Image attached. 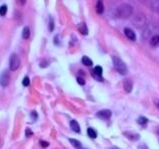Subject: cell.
Here are the masks:
<instances>
[{"label": "cell", "mask_w": 159, "mask_h": 149, "mask_svg": "<svg viewBox=\"0 0 159 149\" xmlns=\"http://www.w3.org/2000/svg\"><path fill=\"white\" fill-rule=\"evenodd\" d=\"M58 37H59V35H55V44H58V45H59V41H58Z\"/></svg>", "instance_id": "cell-27"}, {"label": "cell", "mask_w": 159, "mask_h": 149, "mask_svg": "<svg viewBox=\"0 0 159 149\" xmlns=\"http://www.w3.org/2000/svg\"><path fill=\"white\" fill-rule=\"evenodd\" d=\"M6 12H7V6H6L5 4L0 6V15L4 16L6 14Z\"/></svg>", "instance_id": "cell-21"}, {"label": "cell", "mask_w": 159, "mask_h": 149, "mask_svg": "<svg viewBox=\"0 0 159 149\" xmlns=\"http://www.w3.org/2000/svg\"><path fill=\"white\" fill-rule=\"evenodd\" d=\"M156 103H157V107L159 108V103H158V102H156Z\"/></svg>", "instance_id": "cell-29"}, {"label": "cell", "mask_w": 159, "mask_h": 149, "mask_svg": "<svg viewBox=\"0 0 159 149\" xmlns=\"http://www.w3.org/2000/svg\"><path fill=\"white\" fill-rule=\"evenodd\" d=\"M82 62H83V65L86 66V67H92L93 66L92 59L89 57H87V55H85V57L82 58Z\"/></svg>", "instance_id": "cell-17"}, {"label": "cell", "mask_w": 159, "mask_h": 149, "mask_svg": "<svg viewBox=\"0 0 159 149\" xmlns=\"http://www.w3.org/2000/svg\"><path fill=\"white\" fill-rule=\"evenodd\" d=\"M132 13H133V7L128 4V3H122L116 8L115 10V16L118 18H129L131 17Z\"/></svg>", "instance_id": "cell-1"}, {"label": "cell", "mask_w": 159, "mask_h": 149, "mask_svg": "<svg viewBox=\"0 0 159 149\" xmlns=\"http://www.w3.org/2000/svg\"><path fill=\"white\" fill-rule=\"evenodd\" d=\"M9 82H10V73H9V69H4L0 75V85L5 88L8 86Z\"/></svg>", "instance_id": "cell-5"}, {"label": "cell", "mask_w": 159, "mask_h": 149, "mask_svg": "<svg viewBox=\"0 0 159 149\" xmlns=\"http://www.w3.org/2000/svg\"><path fill=\"white\" fill-rule=\"evenodd\" d=\"M112 59H113L114 68H115L116 71L119 73V74L123 75V76L128 74V68H127V66H126V64H125L123 61H122L120 58L113 57V58H112Z\"/></svg>", "instance_id": "cell-2"}, {"label": "cell", "mask_w": 159, "mask_h": 149, "mask_svg": "<svg viewBox=\"0 0 159 149\" xmlns=\"http://www.w3.org/2000/svg\"><path fill=\"white\" fill-rule=\"evenodd\" d=\"M102 75H103V69L100 66H97V67H95L93 69L92 71V76L94 77V79L96 80L100 81V82H103V78H102Z\"/></svg>", "instance_id": "cell-6"}, {"label": "cell", "mask_w": 159, "mask_h": 149, "mask_svg": "<svg viewBox=\"0 0 159 149\" xmlns=\"http://www.w3.org/2000/svg\"><path fill=\"white\" fill-rule=\"evenodd\" d=\"M29 36H30V30H29L28 26H25L22 30V38L23 39H28Z\"/></svg>", "instance_id": "cell-18"}, {"label": "cell", "mask_w": 159, "mask_h": 149, "mask_svg": "<svg viewBox=\"0 0 159 149\" xmlns=\"http://www.w3.org/2000/svg\"><path fill=\"white\" fill-rule=\"evenodd\" d=\"M77 81H78V83H79V84L80 85H85V80H84V79H82V78H77Z\"/></svg>", "instance_id": "cell-25"}, {"label": "cell", "mask_w": 159, "mask_h": 149, "mask_svg": "<svg viewBox=\"0 0 159 149\" xmlns=\"http://www.w3.org/2000/svg\"><path fill=\"white\" fill-rule=\"evenodd\" d=\"M123 87H124V90L126 93H130L133 89V84H132L131 80H124L123 82Z\"/></svg>", "instance_id": "cell-11"}, {"label": "cell", "mask_w": 159, "mask_h": 149, "mask_svg": "<svg viewBox=\"0 0 159 149\" xmlns=\"http://www.w3.org/2000/svg\"><path fill=\"white\" fill-rule=\"evenodd\" d=\"M87 133L91 139H95L96 137H97V132H96L95 129H93V128H88Z\"/></svg>", "instance_id": "cell-19"}, {"label": "cell", "mask_w": 159, "mask_h": 149, "mask_svg": "<svg viewBox=\"0 0 159 149\" xmlns=\"http://www.w3.org/2000/svg\"><path fill=\"white\" fill-rule=\"evenodd\" d=\"M78 29L83 35L88 34V27H87V25H86V23H84V22L80 23L79 26H78Z\"/></svg>", "instance_id": "cell-14"}, {"label": "cell", "mask_w": 159, "mask_h": 149, "mask_svg": "<svg viewBox=\"0 0 159 149\" xmlns=\"http://www.w3.org/2000/svg\"><path fill=\"white\" fill-rule=\"evenodd\" d=\"M69 143H71L76 149H84V148H83V145H82L81 142L78 141V140H76V139H69Z\"/></svg>", "instance_id": "cell-16"}, {"label": "cell", "mask_w": 159, "mask_h": 149, "mask_svg": "<svg viewBox=\"0 0 159 149\" xmlns=\"http://www.w3.org/2000/svg\"><path fill=\"white\" fill-rule=\"evenodd\" d=\"M114 149H117V148H114Z\"/></svg>", "instance_id": "cell-30"}, {"label": "cell", "mask_w": 159, "mask_h": 149, "mask_svg": "<svg viewBox=\"0 0 159 149\" xmlns=\"http://www.w3.org/2000/svg\"><path fill=\"white\" fill-rule=\"evenodd\" d=\"M29 84H30V81H29V78L27 77V76H25V77L23 78V80H22V85L24 86V87H28Z\"/></svg>", "instance_id": "cell-22"}, {"label": "cell", "mask_w": 159, "mask_h": 149, "mask_svg": "<svg viewBox=\"0 0 159 149\" xmlns=\"http://www.w3.org/2000/svg\"><path fill=\"white\" fill-rule=\"evenodd\" d=\"M54 27H55V23H54V19L51 17L49 18V31H52L54 30Z\"/></svg>", "instance_id": "cell-23"}, {"label": "cell", "mask_w": 159, "mask_h": 149, "mask_svg": "<svg viewBox=\"0 0 159 149\" xmlns=\"http://www.w3.org/2000/svg\"><path fill=\"white\" fill-rule=\"evenodd\" d=\"M144 32L142 34V38L143 39H148V38H151L153 36V32H154V29L152 27L151 25H146V27H144Z\"/></svg>", "instance_id": "cell-7"}, {"label": "cell", "mask_w": 159, "mask_h": 149, "mask_svg": "<svg viewBox=\"0 0 159 149\" xmlns=\"http://www.w3.org/2000/svg\"><path fill=\"white\" fill-rule=\"evenodd\" d=\"M20 66V59L16 54H12L9 58V69L10 71H16Z\"/></svg>", "instance_id": "cell-4"}, {"label": "cell", "mask_w": 159, "mask_h": 149, "mask_svg": "<svg viewBox=\"0 0 159 149\" xmlns=\"http://www.w3.org/2000/svg\"><path fill=\"white\" fill-rule=\"evenodd\" d=\"M148 5L152 10L158 11L159 12V0H155V1H149Z\"/></svg>", "instance_id": "cell-13"}, {"label": "cell", "mask_w": 159, "mask_h": 149, "mask_svg": "<svg viewBox=\"0 0 159 149\" xmlns=\"http://www.w3.org/2000/svg\"><path fill=\"white\" fill-rule=\"evenodd\" d=\"M149 44H150L151 48H158L159 46V34H154L150 38V41H149Z\"/></svg>", "instance_id": "cell-10"}, {"label": "cell", "mask_w": 159, "mask_h": 149, "mask_svg": "<svg viewBox=\"0 0 159 149\" xmlns=\"http://www.w3.org/2000/svg\"><path fill=\"white\" fill-rule=\"evenodd\" d=\"M69 126H71L72 130L76 132V133H80V132H81V130H80V125L76 120H72L69 122Z\"/></svg>", "instance_id": "cell-12"}, {"label": "cell", "mask_w": 159, "mask_h": 149, "mask_svg": "<svg viewBox=\"0 0 159 149\" xmlns=\"http://www.w3.org/2000/svg\"><path fill=\"white\" fill-rule=\"evenodd\" d=\"M39 144H41V146L44 147V148H45V147L48 146V142L44 141V140H41V141H39Z\"/></svg>", "instance_id": "cell-24"}, {"label": "cell", "mask_w": 159, "mask_h": 149, "mask_svg": "<svg viewBox=\"0 0 159 149\" xmlns=\"http://www.w3.org/2000/svg\"><path fill=\"white\" fill-rule=\"evenodd\" d=\"M132 23L138 28L146 27V16L142 14V13H137V14L132 18Z\"/></svg>", "instance_id": "cell-3"}, {"label": "cell", "mask_w": 159, "mask_h": 149, "mask_svg": "<svg viewBox=\"0 0 159 149\" xmlns=\"http://www.w3.org/2000/svg\"><path fill=\"white\" fill-rule=\"evenodd\" d=\"M31 116H32V117H34V120H35V119H36V112H32V113H31Z\"/></svg>", "instance_id": "cell-28"}, {"label": "cell", "mask_w": 159, "mask_h": 149, "mask_svg": "<svg viewBox=\"0 0 159 149\" xmlns=\"http://www.w3.org/2000/svg\"><path fill=\"white\" fill-rule=\"evenodd\" d=\"M137 122H138V123L140 124V125H142V126H144V125L147 124L148 120H147V118H145V117H139L138 120H137Z\"/></svg>", "instance_id": "cell-20"}, {"label": "cell", "mask_w": 159, "mask_h": 149, "mask_svg": "<svg viewBox=\"0 0 159 149\" xmlns=\"http://www.w3.org/2000/svg\"><path fill=\"white\" fill-rule=\"evenodd\" d=\"M105 10V6L103 1H98L97 4H96V11H97L98 14H102Z\"/></svg>", "instance_id": "cell-15"}, {"label": "cell", "mask_w": 159, "mask_h": 149, "mask_svg": "<svg viewBox=\"0 0 159 149\" xmlns=\"http://www.w3.org/2000/svg\"><path fill=\"white\" fill-rule=\"evenodd\" d=\"M30 135H32V131H30V129H26L25 130V136L26 137H28V136H30Z\"/></svg>", "instance_id": "cell-26"}, {"label": "cell", "mask_w": 159, "mask_h": 149, "mask_svg": "<svg viewBox=\"0 0 159 149\" xmlns=\"http://www.w3.org/2000/svg\"><path fill=\"white\" fill-rule=\"evenodd\" d=\"M124 34L126 35V37L129 38L130 41H136V34H135V32L132 30L131 28H129V27H126L124 29Z\"/></svg>", "instance_id": "cell-9"}, {"label": "cell", "mask_w": 159, "mask_h": 149, "mask_svg": "<svg viewBox=\"0 0 159 149\" xmlns=\"http://www.w3.org/2000/svg\"><path fill=\"white\" fill-rule=\"evenodd\" d=\"M112 116V112L110 110H101L99 111L97 113V117L102 119V120H108V119H110Z\"/></svg>", "instance_id": "cell-8"}]
</instances>
